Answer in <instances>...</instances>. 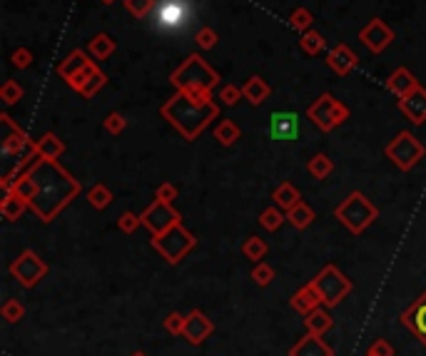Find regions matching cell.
Masks as SVG:
<instances>
[{
    "mask_svg": "<svg viewBox=\"0 0 426 356\" xmlns=\"http://www.w3.org/2000/svg\"><path fill=\"white\" fill-rule=\"evenodd\" d=\"M28 175L36 182V197L30 200V209L45 225H50L83 192V184L55 160H38Z\"/></svg>",
    "mask_w": 426,
    "mask_h": 356,
    "instance_id": "1",
    "label": "cell"
},
{
    "mask_svg": "<svg viewBox=\"0 0 426 356\" xmlns=\"http://www.w3.org/2000/svg\"><path fill=\"white\" fill-rule=\"evenodd\" d=\"M160 113L187 143H195L197 137L212 125V120L219 118V105L212 100V95L195 97L187 92H175L162 105Z\"/></svg>",
    "mask_w": 426,
    "mask_h": 356,
    "instance_id": "2",
    "label": "cell"
},
{
    "mask_svg": "<svg viewBox=\"0 0 426 356\" xmlns=\"http://www.w3.org/2000/svg\"><path fill=\"white\" fill-rule=\"evenodd\" d=\"M170 85L178 92H210L212 95V90L219 85V75L200 53H192L182 60V65L172 70Z\"/></svg>",
    "mask_w": 426,
    "mask_h": 356,
    "instance_id": "3",
    "label": "cell"
},
{
    "mask_svg": "<svg viewBox=\"0 0 426 356\" xmlns=\"http://www.w3.org/2000/svg\"><path fill=\"white\" fill-rule=\"evenodd\" d=\"M334 217H337L352 234H361V232L369 229L372 222L379 217V209L369 202L367 195L352 192L347 200H342V202L334 207Z\"/></svg>",
    "mask_w": 426,
    "mask_h": 356,
    "instance_id": "4",
    "label": "cell"
},
{
    "mask_svg": "<svg viewBox=\"0 0 426 356\" xmlns=\"http://www.w3.org/2000/svg\"><path fill=\"white\" fill-rule=\"evenodd\" d=\"M150 247H152L167 264H180V261L197 247V239H195V234L189 229H184L182 225H175L167 232H162V234H152Z\"/></svg>",
    "mask_w": 426,
    "mask_h": 356,
    "instance_id": "5",
    "label": "cell"
},
{
    "mask_svg": "<svg viewBox=\"0 0 426 356\" xmlns=\"http://www.w3.org/2000/svg\"><path fill=\"white\" fill-rule=\"evenodd\" d=\"M307 120L320 132H331V130H337L342 122L349 120V107L344 105L342 100H337L331 92H322V95L307 107Z\"/></svg>",
    "mask_w": 426,
    "mask_h": 356,
    "instance_id": "6",
    "label": "cell"
},
{
    "mask_svg": "<svg viewBox=\"0 0 426 356\" xmlns=\"http://www.w3.org/2000/svg\"><path fill=\"white\" fill-rule=\"evenodd\" d=\"M384 152L391 160V165L399 167L402 172L414 170V167L426 157V147L416 140L414 132H409V130H402L399 135L391 137L389 145L384 147Z\"/></svg>",
    "mask_w": 426,
    "mask_h": 356,
    "instance_id": "7",
    "label": "cell"
},
{
    "mask_svg": "<svg viewBox=\"0 0 426 356\" xmlns=\"http://www.w3.org/2000/svg\"><path fill=\"white\" fill-rule=\"evenodd\" d=\"M312 284H314V289L320 291L324 307H337V304L344 302V299L352 294V289H354L349 277H347L339 267H334V264H326V267L312 280Z\"/></svg>",
    "mask_w": 426,
    "mask_h": 356,
    "instance_id": "8",
    "label": "cell"
},
{
    "mask_svg": "<svg viewBox=\"0 0 426 356\" xmlns=\"http://www.w3.org/2000/svg\"><path fill=\"white\" fill-rule=\"evenodd\" d=\"M8 272H10V277L18 282L20 286L33 289V286L40 284V282L47 277V264H45V259H40V254H36L33 250H25V252H20L18 259L10 261Z\"/></svg>",
    "mask_w": 426,
    "mask_h": 356,
    "instance_id": "9",
    "label": "cell"
},
{
    "mask_svg": "<svg viewBox=\"0 0 426 356\" xmlns=\"http://www.w3.org/2000/svg\"><path fill=\"white\" fill-rule=\"evenodd\" d=\"M140 217H142V227H148L152 234H162L170 227L182 225V214L172 207L170 202H162V200H155Z\"/></svg>",
    "mask_w": 426,
    "mask_h": 356,
    "instance_id": "10",
    "label": "cell"
},
{
    "mask_svg": "<svg viewBox=\"0 0 426 356\" xmlns=\"http://www.w3.org/2000/svg\"><path fill=\"white\" fill-rule=\"evenodd\" d=\"M359 40L367 45L369 53L379 55V53H384V50L391 45V40H394V30H391L381 18H372L364 28L359 30Z\"/></svg>",
    "mask_w": 426,
    "mask_h": 356,
    "instance_id": "11",
    "label": "cell"
},
{
    "mask_svg": "<svg viewBox=\"0 0 426 356\" xmlns=\"http://www.w3.org/2000/svg\"><path fill=\"white\" fill-rule=\"evenodd\" d=\"M402 324L426 346V289L404 309Z\"/></svg>",
    "mask_w": 426,
    "mask_h": 356,
    "instance_id": "12",
    "label": "cell"
},
{
    "mask_svg": "<svg viewBox=\"0 0 426 356\" xmlns=\"http://www.w3.org/2000/svg\"><path fill=\"white\" fill-rule=\"evenodd\" d=\"M324 63L329 65V70H334L339 77H347L349 72L356 70L359 65V58L354 55V50L349 45H344V42H337V45H331L324 55Z\"/></svg>",
    "mask_w": 426,
    "mask_h": 356,
    "instance_id": "13",
    "label": "cell"
},
{
    "mask_svg": "<svg viewBox=\"0 0 426 356\" xmlns=\"http://www.w3.org/2000/svg\"><path fill=\"white\" fill-rule=\"evenodd\" d=\"M214 332V324L207 319V316L202 314L200 309H192L187 314V321H184V332L182 337L187 339L192 346H200L205 339L210 337V334Z\"/></svg>",
    "mask_w": 426,
    "mask_h": 356,
    "instance_id": "14",
    "label": "cell"
},
{
    "mask_svg": "<svg viewBox=\"0 0 426 356\" xmlns=\"http://www.w3.org/2000/svg\"><path fill=\"white\" fill-rule=\"evenodd\" d=\"M269 135L282 143H292L299 135V118L294 113H272L269 118Z\"/></svg>",
    "mask_w": 426,
    "mask_h": 356,
    "instance_id": "15",
    "label": "cell"
},
{
    "mask_svg": "<svg viewBox=\"0 0 426 356\" xmlns=\"http://www.w3.org/2000/svg\"><path fill=\"white\" fill-rule=\"evenodd\" d=\"M419 88H421L419 80L411 75V70H409V67H397V70L386 77V90H389L397 100H404V97H409Z\"/></svg>",
    "mask_w": 426,
    "mask_h": 356,
    "instance_id": "16",
    "label": "cell"
},
{
    "mask_svg": "<svg viewBox=\"0 0 426 356\" xmlns=\"http://www.w3.org/2000/svg\"><path fill=\"white\" fill-rule=\"evenodd\" d=\"M399 102V110H402L404 118L411 122V125H424L426 122V90L419 88L416 92H411L409 97Z\"/></svg>",
    "mask_w": 426,
    "mask_h": 356,
    "instance_id": "17",
    "label": "cell"
},
{
    "mask_svg": "<svg viewBox=\"0 0 426 356\" xmlns=\"http://www.w3.org/2000/svg\"><path fill=\"white\" fill-rule=\"evenodd\" d=\"M290 356H334L331 346L326 344L320 334H304L299 341L290 349Z\"/></svg>",
    "mask_w": 426,
    "mask_h": 356,
    "instance_id": "18",
    "label": "cell"
},
{
    "mask_svg": "<svg viewBox=\"0 0 426 356\" xmlns=\"http://www.w3.org/2000/svg\"><path fill=\"white\" fill-rule=\"evenodd\" d=\"M290 304H292V309H294V312H299V314H304V316L312 314L314 309L324 307V304H322L320 291L314 289L312 282H309V284H304L299 291H294V297L290 299Z\"/></svg>",
    "mask_w": 426,
    "mask_h": 356,
    "instance_id": "19",
    "label": "cell"
},
{
    "mask_svg": "<svg viewBox=\"0 0 426 356\" xmlns=\"http://www.w3.org/2000/svg\"><path fill=\"white\" fill-rule=\"evenodd\" d=\"M242 92H244V100L249 102V105H262V102H267V97L272 95V88H269V83H267L262 75H252L247 77V83L242 85Z\"/></svg>",
    "mask_w": 426,
    "mask_h": 356,
    "instance_id": "20",
    "label": "cell"
},
{
    "mask_svg": "<svg viewBox=\"0 0 426 356\" xmlns=\"http://www.w3.org/2000/svg\"><path fill=\"white\" fill-rule=\"evenodd\" d=\"M36 149L42 160H55L58 162L63 154H65V143L60 140L55 132H45L40 140H36Z\"/></svg>",
    "mask_w": 426,
    "mask_h": 356,
    "instance_id": "21",
    "label": "cell"
},
{
    "mask_svg": "<svg viewBox=\"0 0 426 356\" xmlns=\"http://www.w3.org/2000/svg\"><path fill=\"white\" fill-rule=\"evenodd\" d=\"M272 202L277 204L279 209H284V212H290L292 207H297V204L302 202V195H299V190H297L292 182H282L277 190L272 192Z\"/></svg>",
    "mask_w": 426,
    "mask_h": 356,
    "instance_id": "22",
    "label": "cell"
},
{
    "mask_svg": "<svg viewBox=\"0 0 426 356\" xmlns=\"http://www.w3.org/2000/svg\"><path fill=\"white\" fill-rule=\"evenodd\" d=\"M88 63H90V58H88V53H85V50H72V53L58 65V75L68 83V80H70V77H75L77 72L88 65Z\"/></svg>",
    "mask_w": 426,
    "mask_h": 356,
    "instance_id": "23",
    "label": "cell"
},
{
    "mask_svg": "<svg viewBox=\"0 0 426 356\" xmlns=\"http://www.w3.org/2000/svg\"><path fill=\"white\" fill-rule=\"evenodd\" d=\"M115 48H118V42L113 40V35H107V33H97V35H93L88 40V53L95 60H107L115 53Z\"/></svg>",
    "mask_w": 426,
    "mask_h": 356,
    "instance_id": "24",
    "label": "cell"
},
{
    "mask_svg": "<svg viewBox=\"0 0 426 356\" xmlns=\"http://www.w3.org/2000/svg\"><path fill=\"white\" fill-rule=\"evenodd\" d=\"M25 209H30V204L25 202V200H20L15 192H6L3 202H0V214H3L8 222H18L20 217H23Z\"/></svg>",
    "mask_w": 426,
    "mask_h": 356,
    "instance_id": "25",
    "label": "cell"
},
{
    "mask_svg": "<svg viewBox=\"0 0 426 356\" xmlns=\"http://www.w3.org/2000/svg\"><path fill=\"white\" fill-rule=\"evenodd\" d=\"M242 137V130L237 125L235 120H222L217 127H214V140H217L222 147H232Z\"/></svg>",
    "mask_w": 426,
    "mask_h": 356,
    "instance_id": "26",
    "label": "cell"
},
{
    "mask_svg": "<svg viewBox=\"0 0 426 356\" xmlns=\"http://www.w3.org/2000/svg\"><path fill=\"white\" fill-rule=\"evenodd\" d=\"M304 327H307L309 334H324L329 332L331 327H334V319L329 316V312H324V309H314L312 314H307V319H304Z\"/></svg>",
    "mask_w": 426,
    "mask_h": 356,
    "instance_id": "27",
    "label": "cell"
},
{
    "mask_svg": "<svg viewBox=\"0 0 426 356\" xmlns=\"http://www.w3.org/2000/svg\"><path fill=\"white\" fill-rule=\"evenodd\" d=\"M307 172L312 175L314 179H326L331 172H334V162L329 160V154L317 152V154H312V157H309Z\"/></svg>",
    "mask_w": 426,
    "mask_h": 356,
    "instance_id": "28",
    "label": "cell"
},
{
    "mask_svg": "<svg viewBox=\"0 0 426 356\" xmlns=\"http://www.w3.org/2000/svg\"><path fill=\"white\" fill-rule=\"evenodd\" d=\"M299 48H302L309 58H317L320 53H324L326 38L322 35L320 30H307V33H302V38H299Z\"/></svg>",
    "mask_w": 426,
    "mask_h": 356,
    "instance_id": "29",
    "label": "cell"
},
{
    "mask_svg": "<svg viewBox=\"0 0 426 356\" xmlns=\"http://www.w3.org/2000/svg\"><path fill=\"white\" fill-rule=\"evenodd\" d=\"M85 197H88L90 207L97 209V212H102V209H107L110 204H113V192H110V187H107V184H102V182L93 184Z\"/></svg>",
    "mask_w": 426,
    "mask_h": 356,
    "instance_id": "30",
    "label": "cell"
},
{
    "mask_svg": "<svg viewBox=\"0 0 426 356\" xmlns=\"http://www.w3.org/2000/svg\"><path fill=\"white\" fill-rule=\"evenodd\" d=\"M287 222L299 232L307 229V227L314 222V209L309 207L307 202H299L297 207H292L290 212H287Z\"/></svg>",
    "mask_w": 426,
    "mask_h": 356,
    "instance_id": "31",
    "label": "cell"
},
{
    "mask_svg": "<svg viewBox=\"0 0 426 356\" xmlns=\"http://www.w3.org/2000/svg\"><path fill=\"white\" fill-rule=\"evenodd\" d=\"M267 252H269V247H267L265 239L257 237V234H252V237H247L242 242V254L252 261H262L267 257Z\"/></svg>",
    "mask_w": 426,
    "mask_h": 356,
    "instance_id": "32",
    "label": "cell"
},
{
    "mask_svg": "<svg viewBox=\"0 0 426 356\" xmlns=\"http://www.w3.org/2000/svg\"><path fill=\"white\" fill-rule=\"evenodd\" d=\"M284 222H287V212L279 209L277 204H274V207H267L265 212L260 214V225L265 227L267 232H277Z\"/></svg>",
    "mask_w": 426,
    "mask_h": 356,
    "instance_id": "33",
    "label": "cell"
},
{
    "mask_svg": "<svg viewBox=\"0 0 426 356\" xmlns=\"http://www.w3.org/2000/svg\"><path fill=\"white\" fill-rule=\"evenodd\" d=\"M105 85H107V75L100 70V67H97V70H95L93 75L88 77V83H85L83 88H80V95H83L85 100H90V97L97 95V92H100V90L105 88Z\"/></svg>",
    "mask_w": 426,
    "mask_h": 356,
    "instance_id": "34",
    "label": "cell"
},
{
    "mask_svg": "<svg viewBox=\"0 0 426 356\" xmlns=\"http://www.w3.org/2000/svg\"><path fill=\"white\" fill-rule=\"evenodd\" d=\"M312 23H314V15H312V10H309V8H297V10H292L290 25L294 30L307 33V30H312Z\"/></svg>",
    "mask_w": 426,
    "mask_h": 356,
    "instance_id": "35",
    "label": "cell"
},
{
    "mask_svg": "<svg viewBox=\"0 0 426 356\" xmlns=\"http://www.w3.org/2000/svg\"><path fill=\"white\" fill-rule=\"evenodd\" d=\"M125 8H127V13H130L135 20H142L148 18L150 13L155 10V0H123Z\"/></svg>",
    "mask_w": 426,
    "mask_h": 356,
    "instance_id": "36",
    "label": "cell"
},
{
    "mask_svg": "<svg viewBox=\"0 0 426 356\" xmlns=\"http://www.w3.org/2000/svg\"><path fill=\"white\" fill-rule=\"evenodd\" d=\"M23 88H20L15 80H6V83L0 85V100L6 102V105H15V102L23 100Z\"/></svg>",
    "mask_w": 426,
    "mask_h": 356,
    "instance_id": "37",
    "label": "cell"
},
{
    "mask_svg": "<svg viewBox=\"0 0 426 356\" xmlns=\"http://www.w3.org/2000/svg\"><path fill=\"white\" fill-rule=\"evenodd\" d=\"M0 316L6 321H10V324H15V321H20L25 316V307L18 299H6L3 307H0Z\"/></svg>",
    "mask_w": 426,
    "mask_h": 356,
    "instance_id": "38",
    "label": "cell"
},
{
    "mask_svg": "<svg viewBox=\"0 0 426 356\" xmlns=\"http://www.w3.org/2000/svg\"><path fill=\"white\" fill-rule=\"evenodd\" d=\"M140 227H142V217H140V214H135V212H130V209L118 217V229L123 232V234H135Z\"/></svg>",
    "mask_w": 426,
    "mask_h": 356,
    "instance_id": "39",
    "label": "cell"
},
{
    "mask_svg": "<svg viewBox=\"0 0 426 356\" xmlns=\"http://www.w3.org/2000/svg\"><path fill=\"white\" fill-rule=\"evenodd\" d=\"M217 42H219V35L217 33H214L212 28H207V25H205V28H200L195 33V45L200 50H212V48H217Z\"/></svg>",
    "mask_w": 426,
    "mask_h": 356,
    "instance_id": "40",
    "label": "cell"
},
{
    "mask_svg": "<svg viewBox=\"0 0 426 356\" xmlns=\"http://www.w3.org/2000/svg\"><path fill=\"white\" fill-rule=\"evenodd\" d=\"M102 127H105L107 135L118 137V135H123L125 127H127V120H125L120 113H107L105 120H102Z\"/></svg>",
    "mask_w": 426,
    "mask_h": 356,
    "instance_id": "41",
    "label": "cell"
},
{
    "mask_svg": "<svg viewBox=\"0 0 426 356\" xmlns=\"http://www.w3.org/2000/svg\"><path fill=\"white\" fill-rule=\"evenodd\" d=\"M13 192H15L20 200H25V202L30 204V200L36 197V182H33V177H30V175H20L18 182H15V187H13Z\"/></svg>",
    "mask_w": 426,
    "mask_h": 356,
    "instance_id": "42",
    "label": "cell"
},
{
    "mask_svg": "<svg viewBox=\"0 0 426 356\" xmlns=\"http://www.w3.org/2000/svg\"><path fill=\"white\" fill-rule=\"evenodd\" d=\"M239 97H244V92H242V88H237V85L227 83L219 88V102H222V105L235 107L237 102H239Z\"/></svg>",
    "mask_w": 426,
    "mask_h": 356,
    "instance_id": "43",
    "label": "cell"
},
{
    "mask_svg": "<svg viewBox=\"0 0 426 356\" xmlns=\"http://www.w3.org/2000/svg\"><path fill=\"white\" fill-rule=\"evenodd\" d=\"M184 321H187V316L184 314H180V312H170V314L165 316V332L172 334V337H182Z\"/></svg>",
    "mask_w": 426,
    "mask_h": 356,
    "instance_id": "44",
    "label": "cell"
},
{
    "mask_svg": "<svg viewBox=\"0 0 426 356\" xmlns=\"http://www.w3.org/2000/svg\"><path fill=\"white\" fill-rule=\"evenodd\" d=\"M252 280H255L257 286H269L274 280V269L265 261H257V267L252 269Z\"/></svg>",
    "mask_w": 426,
    "mask_h": 356,
    "instance_id": "45",
    "label": "cell"
},
{
    "mask_svg": "<svg viewBox=\"0 0 426 356\" xmlns=\"http://www.w3.org/2000/svg\"><path fill=\"white\" fill-rule=\"evenodd\" d=\"M95 70H97V65H95V60H90L88 65H85L83 70L77 72L75 77H70V80H68V85H70V88L75 90V92H80V88H83V85L88 83V77L93 75Z\"/></svg>",
    "mask_w": 426,
    "mask_h": 356,
    "instance_id": "46",
    "label": "cell"
},
{
    "mask_svg": "<svg viewBox=\"0 0 426 356\" xmlns=\"http://www.w3.org/2000/svg\"><path fill=\"white\" fill-rule=\"evenodd\" d=\"M10 63H13V67H18V70H28V67L33 65V53H30L28 48H15L10 55Z\"/></svg>",
    "mask_w": 426,
    "mask_h": 356,
    "instance_id": "47",
    "label": "cell"
},
{
    "mask_svg": "<svg viewBox=\"0 0 426 356\" xmlns=\"http://www.w3.org/2000/svg\"><path fill=\"white\" fill-rule=\"evenodd\" d=\"M364 356H394V346L386 339H374L369 349L364 351Z\"/></svg>",
    "mask_w": 426,
    "mask_h": 356,
    "instance_id": "48",
    "label": "cell"
},
{
    "mask_svg": "<svg viewBox=\"0 0 426 356\" xmlns=\"http://www.w3.org/2000/svg\"><path fill=\"white\" fill-rule=\"evenodd\" d=\"M178 187H175V184L172 182H162L160 187H157V190H155V200H162V202H175V200H178Z\"/></svg>",
    "mask_w": 426,
    "mask_h": 356,
    "instance_id": "49",
    "label": "cell"
},
{
    "mask_svg": "<svg viewBox=\"0 0 426 356\" xmlns=\"http://www.w3.org/2000/svg\"><path fill=\"white\" fill-rule=\"evenodd\" d=\"M130 356H148L145 351H135V354H130Z\"/></svg>",
    "mask_w": 426,
    "mask_h": 356,
    "instance_id": "50",
    "label": "cell"
},
{
    "mask_svg": "<svg viewBox=\"0 0 426 356\" xmlns=\"http://www.w3.org/2000/svg\"><path fill=\"white\" fill-rule=\"evenodd\" d=\"M100 3H105V6H113L115 0H100Z\"/></svg>",
    "mask_w": 426,
    "mask_h": 356,
    "instance_id": "51",
    "label": "cell"
}]
</instances>
